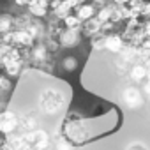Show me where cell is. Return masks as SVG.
I'll return each instance as SVG.
<instances>
[{"mask_svg": "<svg viewBox=\"0 0 150 150\" xmlns=\"http://www.w3.org/2000/svg\"><path fill=\"white\" fill-rule=\"evenodd\" d=\"M60 134L65 138L72 146H83L90 139V132L87 122L78 113H67L60 124Z\"/></svg>", "mask_w": 150, "mask_h": 150, "instance_id": "1", "label": "cell"}, {"mask_svg": "<svg viewBox=\"0 0 150 150\" xmlns=\"http://www.w3.org/2000/svg\"><path fill=\"white\" fill-rule=\"evenodd\" d=\"M65 106H67V96L64 94V90H60L57 87L42 88L39 97H37V108L46 117L60 115L65 110Z\"/></svg>", "mask_w": 150, "mask_h": 150, "instance_id": "2", "label": "cell"}, {"mask_svg": "<svg viewBox=\"0 0 150 150\" xmlns=\"http://www.w3.org/2000/svg\"><path fill=\"white\" fill-rule=\"evenodd\" d=\"M120 99H122V103H124V106L127 108V110H131V111H138V110H141L143 106H145V96H143V92H141V88L139 87H136V85H125L124 88H122V92H120Z\"/></svg>", "mask_w": 150, "mask_h": 150, "instance_id": "3", "label": "cell"}, {"mask_svg": "<svg viewBox=\"0 0 150 150\" xmlns=\"http://www.w3.org/2000/svg\"><path fill=\"white\" fill-rule=\"evenodd\" d=\"M18 131H20V113L13 110H4L0 113V134L9 138Z\"/></svg>", "mask_w": 150, "mask_h": 150, "instance_id": "4", "label": "cell"}, {"mask_svg": "<svg viewBox=\"0 0 150 150\" xmlns=\"http://www.w3.org/2000/svg\"><path fill=\"white\" fill-rule=\"evenodd\" d=\"M28 58H30L32 64H41V62L50 60V58H51V53H50L46 42H44V41L35 42V44L28 50Z\"/></svg>", "mask_w": 150, "mask_h": 150, "instance_id": "5", "label": "cell"}, {"mask_svg": "<svg viewBox=\"0 0 150 150\" xmlns=\"http://www.w3.org/2000/svg\"><path fill=\"white\" fill-rule=\"evenodd\" d=\"M127 76H129V81L132 85H139V83L143 85L146 81V78H148V67H146V64H143V62L132 64Z\"/></svg>", "mask_w": 150, "mask_h": 150, "instance_id": "6", "label": "cell"}, {"mask_svg": "<svg viewBox=\"0 0 150 150\" xmlns=\"http://www.w3.org/2000/svg\"><path fill=\"white\" fill-rule=\"evenodd\" d=\"M27 9H28V14L32 18H35V20H42L51 13V7H50L48 0H32Z\"/></svg>", "mask_w": 150, "mask_h": 150, "instance_id": "7", "label": "cell"}, {"mask_svg": "<svg viewBox=\"0 0 150 150\" xmlns=\"http://www.w3.org/2000/svg\"><path fill=\"white\" fill-rule=\"evenodd\" d=\"M80 41H81V30H72V28H65L58 37L62 48H74L80 44Z\"/></svg>", "mask_w": 150, "mask_h": 150, "instance_id": "8", "label": "cell"}, {"mask_svg": "<svg viewBox=\"0 0 150 150\" xmlns=\"http://www.w3.org/2000/svg\"><path fill=\"white\" fill-rule=\"evenodd\" d=\"M39 129V118L35 113L32 111H27V113H21L20 115V131L18 132H32Z\"/></svg>", "mask_w": 150, "mask_h": 150, "instance_id": "9", "label": "cell"}, {"mask_svg": "<svg viewBox=\"0 0 150 150\" xmlns=\"http://www.w3.org/2000/svg\"><path fill=\"white\" fill-rule=\"evenodd\" d=\"M97 11H99V7H97L94 2H85V4H81V6H78V7H76L74 14H76V16L85 23V21H88V20L96 18V16H97Z\"/></svg>", "mask_w": 150, "mask_h": 150, "instance_id": "10", "label": "cell"}, {"mask_svg": "<svg viewBox=\"0 0 150 150\" xmlns=\"http://www.w3.org/2000/svg\"><path fill=\"white\" fill-rule=\"evenodd\" d=\"M125 39L122 37V35H118V34H110V35H106V51H110V53H113V55H120L122 53V50L125 48Z\"/></svg>", "mask_w": 150, "mask_h": 150, "instance_id": "11", "label": "cell"}, {"mask_svg": "<svg viewBox=\"0 0 150 150\" xmlns=\"http://www.w3.org/2000/svg\"><path fill=\"white\" fill-rule=\"evenodd\" d=\"M13 30H16V16L9 13L0 14V35H6Z\"/></svg>", "mask_w": 150, "mask_h": 150, "instance_id": "12", "label": "cell"}, {"mask_svg": "<svg viewBox=\"0 0 150 150\" xmlns=\"http://www.w3.org/2000/svg\"><path fill=\"white\" fill-rule=\"evenodd\" d=\"M101 30H103V23H101L97 18H92V20L85 21L83 27H81V34H83V35H88L90 39H92L94 35L101 34Z\"/></svg>", "mask_w": 150, "mask_h": 150, "instance_id": "13", "label": "cell"}, {"mask_svg": "<svg viewBox=\"0 0 150 150\" xmlns=\"http://www.w3.org/2000/svg\"><path fill=\"white\" fill-rule=\"evenodd\" d=\"M4 71H6V76H9V78H16V76H20L21 71H23V60L6 62V64H4Z\"/></svg>", "mask_w": 150, "mask_h": 150, "instance_id": "14", "label": "cell"}, {"mask_svg": "<svg viewBox=\"0 0 150 150\" xmlns=\"http://www.w3.org/2000/svg\"><path fill=\"white\" fill-rule=\"evenodd\" d=\"M131 65H132V64L127 62L125 58H122L120 55H117L115 60H113V69H115V72L118 74V76H125V74H129Z\"/></svg>", "mask_w": 150, "mask_h": 150, "instance_id": "15", "label": "cell"}, {"mask_svg": "<svg viewBox=\"0 0 150 150\" xmlns=\"http://www.w3.org/2000/svg\"><path fill=\"white\" fill-rule=\"evenodd\" d=\"M113 13H115V4H108V6H104V7H99V11H97V16H96V18L104 25V23L111 21Z\"/></svg>", "mask_w": 150, "mask_h": 150, "instance_id": "16", "label": "cell"}, {"mask_svg": "<svg viewBox=\"0 0 150 150\" xmlns=\"http://www.w3.org/2000/svg\"><path fill=\"white\" fill-rule=\"evenodd\" d=\"M62 21H64V27L65 28H72V30H81V27H83V21L76 14H74V13L69 14V16H65Z\"/></svg>", "mask_w": 150, "mask_h": 150, "instance_id": "17", "label": "cell"}, {"mask_svg": "<svg viewBox=\"0 0 150 150\" xmlns=\"http://www.w3.org/2000/svg\"><path fill=\"white\" fill-rule=\"evenodd\" d=\"M90 44L96 51H101V50H106V35L104 34H97L90 39Z\"/></svg>", "mask_w": 150, "mask_h": 150, "instance_id": "18", "label": "cell"}, {"mask_svg": "<svg viewBox=\"0 0 150 150\" xmlns=\"http://www.w3.org/2000/svg\"><path fill=\"white\" fill-rule=\"evenodd\" d=\"M62 67H64V71H76V67H78V60H76V57H64V60H62Z\"/></svg>", "mask_w": 150, "mask_h": 150, "instance_id": "19", "label": "cell"}, {"mask_svg": "<svg viewBox=\"0 0 150 150\" xmlns=\"http://www.w3.org/2000/svg\"><path fill=\"white\" fill-rule=\"evenodd\" d=\"M125 150H150V148H148V145L143 143V141H132V143H129V145L125 146Z\"/></svg>", "mask_w": 150, "mask_h": 150, "instance_id": "20", "label": "cell"}, {"mask_svg": "<svg viewBox=\"0 0 150 150\" xmlns=\"http://www.w3.org/2000/svg\"><path fill=\"white\" fill-rule=\"evenodd\" d=\"M7 90H11V80L9 76H4L0 80V92H7Z\"/></svg>", "mask_w": 150, "mask_h": 150, "instance_id": "21", "label": "cell"}, {"mask_svg": "<svg viewBox=\"0 0 150 150\" xmlns=\"http://www.w3.org/2000/svg\"><path fill=\"white\" fill-rule=\"evenodd\" d=\"M141 92H143L145 99H148V101H150V80H148V78H146V81L141 85Z\"/></svg>", "mask_w": 150, "mask_h": 150, "instance_id": "22", "label": "cell"}, {"mask_svg": "<svg viewBox=\"0 0 150 150\" xmlns=\"http://www.w3.org/2000/svg\"><path fill=\"white\" fill-rule=\"evenodd\" d=\"M129 2H131V0H111V4H115V6H120V7H124V6H129Z\"/></svg>", "mask_w": 150, "mask_h": 150, "instance_id": "23", "label": "cell"}, {"mask_svg": "<svg viewBox=\"0 0 150 150\" xmlns=\"http://www.w3.org/2000/svg\"><path fill=\"white\" fill-rule=\"evenodd\" d=\"M30 2H32V0H14V4L20 6V7H28Z\"/></svg>", "mask_w": 150, "mask_h": 150, "instance_id": "24", "label": "cell"}, {"mask_svg": "<svg viewBox=\"0 0 150 150\" xmlns=\"http://www.w3.org/2000/svg\"><path fill=\"white\" fill-rule=\"evenodd\" d=\"M145 35H146V37H150V20H148V21H145Z\"/></svg>", "mask_w": 150, "mask_h": 150, "instance_id": "25", "label": "cell"}, {"mask_svg": "<svg viewBox=\"0 0 150 150\" xmlns=\"http://www.w3.org/2000/svg\"><path fill=\"white\" fill-rule=\"evenodd\" d=\"M48 2H51V0H48Z\"/></svg>", "mask_w": 150, "mask_h": 150, "instance_id": "26", "label": "cell"}]
</instances>
